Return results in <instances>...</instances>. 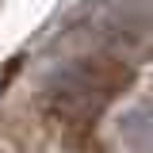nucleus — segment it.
Instances as JSON below:
<instances>
[{
  "mask_svg": "<svg viewBox=\"0 0 153 153\" xmlns=\"http://www.w3.org/2000/svg\"><path fill=\"white\" fill-rule=\"evenodd\" d=\"M119 138L126 153H153V103H134L119 115Z\"/></svg>",
  "mask_w": 153,
  "mask_h": 153,
  "instance_id": "obj_1",
  "label": "nucleus"
}]
</instances>
